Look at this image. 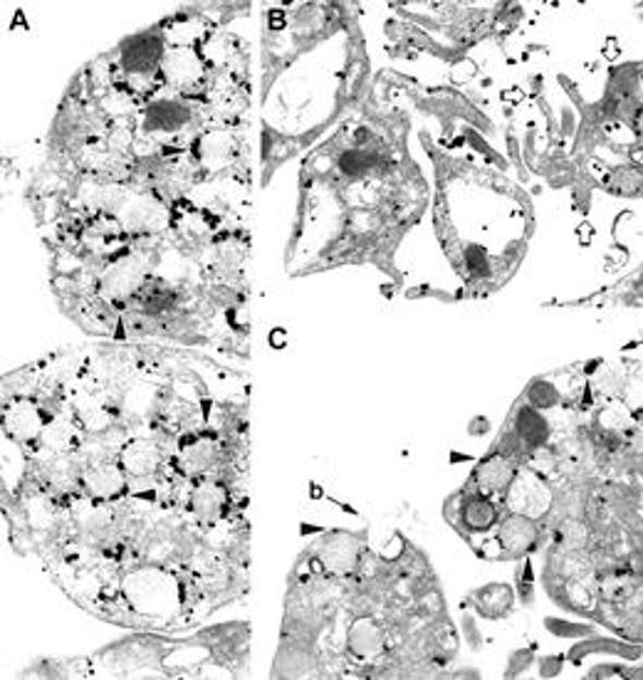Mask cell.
<instances>
[{
  "instance_id": "1",
  "label": "cell",
  "mask_w": 643,
  "mask_h": 680,
  "mask_svg": "<svg viewBox=\"0 0 643 680\" xmlns=\"http://www.w3.org/2000/svg\"><path fill=\"white\" fill-rule=\"evenodd\" d=\"M95 617L139 631H186L206 621L199 596L181 570L166 564L136 562L109 584L78 599Z\"/></svg>"
},
{
  "instance_id": "2",
  "label": "cell",
  "mask_w": 643,
  "mask_h": 680,
  "mask_svg": "<svg viewBox=\"0 0 643 680\" xmlns=\"http://www.w3.org/2000/svg\"><path fill=\"white\" fill-rule=\"evenodd\" d=\"M162 505L179 508L203 535L213 533V529H250V498L238 496L216 475L195 480L179 478L166 490Z\"/></svg>"
},
{
  "instance_id": "3",
  "label": "cell",
  "mask_w": 643,
  "mask_h": 680,
  "mask_svg": "<svg viewBox=\"0 0 643 680\" xmlns=\"http://www.w3.org/2000/svg\"><path fill=\"white\" fill-rule=\"evenodd\" d=\"M206 127L209 117L201 99L181 97L166 87L144 99L136 117V132L166 152H189Z\"/></svg>"
},
{
  "instance_id": "4",
  "label": "cell",
  "mask_w": 643,
  "mask_h": 680,
  "mask_svg": "<svg viewBox=\"0 0 643 680\" xmlns=\"http://www.w3.org/2000/svg\"><path fill=\"white\" fill-rule=\"evenodd\" d=\"M169 23L129 35L107 52L117 72V85L132 90L139 99H148L162 90V62L169 48Z\"/></svg>"
},
{
  "instance_id": "5",
  "label": "cell",
  "mask_w": 643,
  "mask_h": 680,
  "mask_svg": "<svg viewBox=\"0 0 643 680\" xmlns=\"http://www.w3.org/2000/svg\"><path fill=\"white\" fill-rule=\"evenodd\" d=\"M176 438L166 433H139L117 451V458L132 480V496L162 502L179 475L174 473ZM183 480V478H181Z\"/></svg>"
},
{
  "instance_id": "6",
  "label": "cell",
  "mask_w": 643,
  "mask_h": 680,
  "mask_svg": "<svg viewBox=\"0 0 643 680\" xmlns=\"http://www.w3.org/2000/svg\"><path fill=\"white\" fill-rule=\"evenodd\" d=\"M201 542L203 533L179 508L158 502L136 539V549L142 562L166 564L183 572Z\"/></svg>"
},
{
  "instance_id": "7",
  "label": "cell",
  "mask_w": 643,
  "mask_h": 680,
  "mask_svg": "<svg viewBox=\"0 0 643 680\" xmlns=\"http://www.w3.org/2000/svg\"><path fill=\"white\" fill-rule=\"evenodd\" d=\"M206 181V171L201 169L191 152H164L152 158H142V162H134L132 176H129V183L156 193L169 206L189 201Z\"/></svg>"
},
{
  "instance_id": "8",
  "label": "cell",
  "mask_w": 643,
  "mask_h": 680,
  "mask_svg": "<svg viewBox=\"0 0 643 680\" xmlns=\"http://www.w3.org/2000/svg\"><path fill=\"white\" fill-rule=\"evenodd\" d=\"M189 152L209 179H223V176H240L246 179L248 171V127H206L195 136Z\"/></svg>"
},
{
  "instance_id": "9",
  "label": "cell",
  "mask_w": 643,
  "mask_h": 680,
  "mask_svg": "<svg viewBox=\"0 0 643 680\" xmlns=\"http://www.w3.org/2000/svg\"><path fill=\"white\" fill-rule=\"evenodd\" d=\"M203 283H221L248 290L250 232L246 226L221 230L195 260Z\"/></svg>"
},
{
  "instance_id": "10",
  "label": "cell",
  "mask_w": 643,
  "mask_h": 680,
  "mask_svg": "<svg viewBox=\"0 0 643 680\" xmlns=\"http://www.w3.org/2000/svg\"><path fill=\"white\" fill-rule=\"evenodd\" d=\"M213 72L216 68L201 40H169L162 62V87L181 97L201 99L206 95Z\"/></svg>"
},
{
  "instance_id": "11",
  "label": "cell",
  "mask_w": 643,
  "mask_h": 680,
  "mask_svg": "<svg viewBox=\"0 0 643 680\" xmlns=\"http://www.w3.org/2000/svg\"><path fill=\"white\" fill-rule=\"evenodd\" d=\"M201 102L209 127H246L250 115V82L243 72L236 70V64L228 62L213 72Z\"/></svg>"
},
{
  "instance_id": "12",
  "label": "cell",
  "mask_w": 643,
  "mask_h": 680,
  "mask_svg": "<svg viewBox=\"0 0 643 680\" xmlns=\"http://www.w3.org/2000/svg\"><path fill=\"white\" fill-rule=\"evenodd\" d=\"M80 453L85 458V470H82L85 498L97 502H122L132 496V480L119 463L115 449L95 441V438H87Z\"/></svg>"
},
{
  "instance_id": "13",
  "label": "cell",
  "mask_w": 643,
  "mask_h": 680,
  "mask_svg": "<svg viewBox=\"0 0 643 680\" xmlns=\"http://www.w3.org/2000/svg\"><path fill=\"white\" fill-rule=\"evenodd\" d=\"M115 218L132 240L166 238L174 228V206L156 193L136 189L129 183L124 201L119 203Z\"/></svg>"
},
{
  "instance_id": "14",
  "label": "cell",
  "mask_w": 643,
  "mask_h": 680,
  "mask_svg": "<svg viewBox=\"0 0 643 680\" xmlns=\"http://www.w3.org/2000/svg\"><path fill=\"white\" fill-rule=\"evenodd\" d=\"M82 470H85V458L82 453H52L40 445L31 449V475L33 480L52 498H58L64 505H72L74 500L85 498L82 492Z\"/></svg>"
},
{
  "instance_id": "15",
  "label": "cell",
  "mask_w": 643,
  "mask_h": 680,
  "mask_svg": "<svg viewBox=\"0 0 643 680\" xmlns=\"http://www.w3.org/2000/svg\"><path fill=\"white\" fill-rule=\"evenodd\" d=\"M505 515V508L498 498H490L486 492L463 488L459 496H453L445 505V517L459 529V533L478 549L486 539L496 533L498 523Z\"/></svg>"
},
{
  "instance_id": "16",
  "label": "cell",
  "mask_w": 643,
  "mask_h": 680,
  "mask_svg": "<svg viewBox=\"0 0 643 680\" xmlns=\"http://www.w3.org/2000/svg\"><path fill=\"white\" fill-rule=\"evenodd\" d=\"M545 539V523L505 512L496 527V533L478 547V552L488 559H527L535 549L543 547Z\"/></svg>"
},
{
  "instance_id": "17",
  "label": "cell",
  "mask_w": 643,
  "mask_h": 680,
  "mask_svg": "<svg viewBox=\"0 0 643 680\" xmlns=\"http://www.w3.org/2000/svg\"><path fill=\"white\" fill-rule=\"evenodd\" d=\"M367 549L369 545L365 535H354L347 533V529H332V533H322L307 547V557L328 574L340 576V580H352Z\"/></svg>"
},
{
  "instance_id": "18",
  "label": "cell",
  "mask_w": 643,
  "mask_h": 680,
  "mask_svg": "<svg viewBox=\"0 0 643 680\" xmlns=\"http://www.w3.org/2000/svg\"><path fill=\"white\" fill-rule=\"evenodd\" d=\"M555 500H557L555 482H549L533 468H527V465H520V470L515 478H512L505 496L500 498L505 512L537 520V523H545V520L552 515Z\"/></svg>"
},
{
  "instance_id": "19",
  "label": "cell",
  "mask_w": 643,
  "mask_h": 680,
  "mask_svg": "<svg viewBox=\"0 0 643 680\" xmlns=\"http://www.w3.org/2000/svg\"><path fill=\"white\" fill-rule=\"evenodd\" d=\"M52 414L33 396H3V436L35 449Z\"/></svg>"
},
{
  "instance_id": "20",
  "label": "cell",
  "mask_w": 643,
  "mask_h": 680,
  "mask_svg": "<svg viewBox=\"0 0 643 680\" xmlns=\"http://www.w3.org/2000/svg\"><path fill=\"white\" fill-rule=\"evenodd\" d=\"M520 465L522 463L508 458V455L490 451L486 458L478 461V465H475L471 473V480L465 482V488L480 490V492H486V496L500 500L502 496H505V490L510 488L512 478L517 475Z\"/></svg>"
},
{
  "instance_id": "21",
  "label": "cell",
  "mask_w": 643,
  "mask_h": 680,
  "mask_svg": "<svg viewBox=\"0 0 643 680\" xmlns=\"http://www.w3.org/2000/svg\"><path fill=\"white\" fill-rule=\"evenodd\" d=\"M508 426L517 433L520 441L525 443L529 451L555 443L557 428L552 423V418L543 411H537V408H533V406H527L525 402H520L515 406V411H512Z\"/></svg>"
},
{
  "instance_id": "22",
  "label": "cell",
  "mask_w": 643,
  "mask_h": 680,
  "mask_svg": "<svg viewBox=\"0 0 643 680\" xmlns=\"http://www.w3.org/2000/svg\"><path fill=\"white\" fill-rule=\"evenodd\" d=\"M92 99H95V105L102 111V117H105L111 127H122V124L136 127V117H139V109H142V99H139L132 90H127L124 85H115V87L95 92Z\"/></svg>"
},
{
  "instance_id": "23",
  "label": "cell",
  "mask_w": 643,
  "mask_h": 680,
  "mask_svg": "<svg viewBox=\"0 0 643 680\" xmlns=\"http://www.w3.org/2000/svg\"><path fill=\"white\" fill-rule=\"evenodd\" d=\"M87 443V436L82 433V428L72 421L68 411L55 414L48 423H45L40 441L37 445L52 453H80L82 445Z\"/></svg>"
},
{
  "instance_id": "24",
  "label": "cell",
  "mask_w": 643,
  "mask_h": 680,
  "mask_svg": "<svg viewBox=\"0 0 643 680\" xmlns=\"http://www.w3.org/2000/svg\"><path fill=\"white\" fill-rule=\"evenodd\" d=\"M629 379L631 377L627 374V369H623L621 365H607V361H599V367H596V371L592 374L590 386L599 404L619 402V398L623 396V391H627L629 386Z\"/></svg>"
},
{
  "instance_id": "25",
  "label": "cell",
  "mask_w": 643,
  "mask_h": 680,
  "mask_svg": "<svg viewBox=\"0 0 643 680\" xmlns=\"http://www.w3.org/2000/svg\"><path fill=\"white\" fill-rule=\"evenodd\" d=\"M522 402L537 408V411L549 414L555 411V408H562L564 389L559 386L552 377H537L535 381H529L525 394H522Z\"/></svg>"
},
{
  "instance_id": "26",
  "label": "cell",
  "mask_w": 643,
  "mask_h": 680,
  "mask_svg": "<svg viewBox=\"0 0 643 680\" xmlns=\"http://www.w3.org/2000/svg\"><path fill=\"white\" fill-rule=\"evenodd\" d=\"M525 465L527 468H533L535 473L543 475V478H547L549 482H557V480L564 478V463H562V455H559L555 443L529 451Z\"/></svg>"
},
{
  "instance_id": "27",
  "label": "cell",
  "mask_w": 643,
  "mask_h": 680,
  "mask_svg": "<svg viewBox=\"0 0 643 680\" xmlns=\"http://www.w3.org/2000/svg\"><path fill=\"white\" fill-rule=\"evenodd\" d=\"M478 594L483 596V599H475V604H478L480 611L490 619L502 617V613H508L512 607V592L508 589V586L492 584L488 586V589H480Z\"/></svg>"
},
{
  "instance_id": "28",
  "label": "cell",
  "mask_w": 643,
  "mask_h": 680,
  "mask_svg": "<svg viewBox=\"0 0 643 680\" xmlns=\"http://www.w3.org/2000/svg\"><path fill=\"white\" fill-rule=\"evenodd\" d=\"M490 451H498V453H502V455H508V458L517 461V463H522V465H525L527 455H529V449H527L525 443L520 441L517 433L512 431L510 426L502 428L500 436H498V441H496V445H492Z\"/></svg>"
},
{
  "instance_id": "29",
  "label": "cell",
  "mask_w": 643,
  "mask_h": 680,
  "mask_svg": "<svg viewBox=\"0 0 643 680\" xmlns=\"http://www.w3.org/2000/svg\"><path fill=\"white\" fill-rule=\"evenodd\" d=\"M611 189L623 195H633L643 191V171L639 166H623L611 176Z\"/></svg>"
},
{
  "instance_id": "30",
  "label": "cell",
  "mask_w": 643,
  "mask_h": 680,
  "mask_svg": "<svg viewBox=\"0 0 643 680\" xmlns=\"http://www.w3.org/2000/svg\"><path fill=\"white\" fill-rule=\"evenodd\" d=\"M465 263H468V270L473 277H486L490 275V260H488V253L478 246L468 248V253H465Z\"/></svg>"
},
{
  "instance_id": "31",
  "label": "cell",
  "mask_w": 643,
  "mask_h": 680,
  "mask_svg": "<svg viewBox=\"0 0 643 680\" xmlns=\"http://www.w3.org/2000/svg\"><path fill=\"white\" fill-rule=\"evenodd\" d=\"M629 607H633V609H643V576H641V580L636 582V589H633V596H631Z\"/></svg>"
},
{
  "instance_id": "32",
  "label": "cell",
  "mask_w": 643,
  "mask_h": 680,
  "mask_svg": "<svg viewBox=\"0 0 643 680\" xmlns=\"http://www.w3.org/2000/svg\"><path fill=\"white\" fill-rule=\"evenodd\" d=\"M633 129H636V134H639V139H641V144H643V107L639 109L636 119H633Z\"/></svg>"
}]
</instances>
